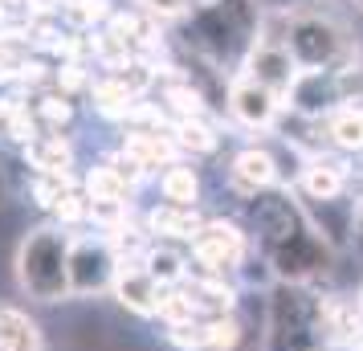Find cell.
I'll list each match as a JSON object with an SVG mask.
<instances>
[{
	"instance_id": "cell-1",
	"label": "cell",
	"mask_w": 363,
	"mask_h": 351,
	"mask_svg": "<svg viewBox=\"0 0 363 351\" xmlns=\"http://www.w3.org/2000/svg\"><path fill=\"white\" fill-rule=\"evenodd\" d=\"M69 245L74 237L62 225H37L17 245V282L37 302L69 299Z\"/></svg>"
},
{
	"instance_id": "cell-2",
	"label": "cell",
	"mask_w": 363,
	"mask_h": 351,
	"mask_svg": "<svg viewBox=\"0 0 363 351\" xmlns=\"http://www.w3.org/2000/svg\"><path fill=\"white\" fill-rule=\"evenodd\" d=\"M323 339V294H311L306 286L278 282L269 294V318H265L262 351H318Z\"/></svg>"
},
{
	"instance_id": "cell-3",
	"label": "cell",
	"mask_w": 363,
	"mask_h": 351,
	"mask_svg": "<svg viewBox=\"0 0 363 351\" xmlns=\"http://www.w3.org/2000/svg\"><path fill=\"white\" fill-rule=\"evenodd\" d=\"M286 50L294 53L298 69H339L347 53V33L339 21L323 13H294L286 25Z\"/></svg>"
},
{
	"instance_id": "cell-4",
	"label": "cell",
	"mask_w": 363,
	"mask_h": 351,
	"mask_svg": "<svg viewBox=\"0 0 363 351\" xmlns=\"http://www.w3.org/2000/svg\"><path fill=\"white\" fill-rule=\"evenodd\" d=\"M253 253V237L225 217H208L196 241L188 245V257L196 262V274H213V278H237V269L245 266Z\"/></svg>"
},
{
	"instance_id": "cell-5",
	"label": "cell",
	"mask_w": 363,
	"mask_h": 351,
	"mask_svg": "<svg viewBox=\"0 0 363 351\" xmlns=\"http://www.w3.org/2000/svg\"><path fill=\"white\" fill-rule=\"evenodd\" d=\"M249 229L245 233L257 241V253H274L286 245L298 229H306V213L294 204L286 188H265L257 196H249Z\"/></svg>"
},
{
	"instance_id": "cell-6",
	"label": "cell",
	"mask_w": 363,
	"mask_h": 351,
	"mask_svg": "<svg viewBox=\"0 0 363 351\" xmlns=\"http://www.w3.org/2000/svg\"><path fill=\"white\" fill-rule=\"evenodd\" d=\"M123 257L106 237H74L69 245V299H90L115 290Z\"/></svg>"
},
{
	"instance_id": "cell-7",
	"label": "cell",
	"mask_w": 363,
	"mask_h": 351,
	"mask_svg": "<svg viewBox=\"0 0 363 351\" xmlns=\"http://www.w3.org/2000/svg\"><path fill=\"white\" fill-rule=\"evenodd\" d=\"M225 106H229L233 123H241L245 131H274L281 111H286V102H281L274 90H265L262 82H253L249 74H237L229 82Z\"/></svg>"
},
{
	"instance_id": "cell-8",
	"label": "cell",
	"mask_w": 363,
	"mask_h": 351,
	"mask_svg": "<svg viewBox=\"0 0 363 351\" xmlns=\"http://www.w3.org/2000/svg\"><path fill=\"white\" fill-rule=\"evenodd\" d=\"M241 69H245L253 82H262L265 90H274L281 102L290 99L298 74H302L298 62H294V53L286 50V41H253V50H249Z\"/></svg>"
},
{
	"instance_id": "cell-9",
	"label": "cell",
	"mask_w": 363,
	"mask_h": 351,
	"mask_svg": "<svg viewBox=\"0 0 363 351\" xmlns=\"http://www.w3.org/2000/svg\"><path fill=\"white\" fill-rule=\"evenodd\" d=\"M115 302L123 311H131L139 318H160V302H164V286L151 278L143 262H123L115 278Z\"/></svg>"
},
{
	"instance_id": "cell-10",
	"label": "cell",
	"mask_w": 363,
	"mask_h": 351,
	"mask_svg": "<svg viewBox=\"0 0 363 351\" xmlns=\"http://www.w3.org/2000/svg\"><path fill=\"white\" fill-rule=\"evenodd\" d=\"M281 180V167L274 160V151L269 147H241L233 155V167H229V184L241 192V196H257L265 188H278Z\"/></svg>"
},
{
	"instance_id": "cell-11",
	"label": "cell",
	"mask_w": 363,
	"mask_h": 351,
	"mask_svg": "<svg viewBox=\"0 0 363 351\" xmlns=\"http://www.w3.org/2000/svg\"><path fill=\"white\" fill-rule=\"evenodd\" d=\"M298 192L311 204H327V201H343L347 192V164L330 160V155H311L302 172H298Z\"/></svg>"
},
{
	"instance_id": "cell-12",
	"label": "cell",
	"mask_w": 363,
	"mask_h": 351,
	"mask_svg": "<svg viewBox=\"0 0 363 351\" xmlns=\"http://www.w3.org/2000/svg\"><path fill=\"white\" fill-rule=\"evenodd\" d=\"M123 155L135 160L143 172L180 164V147L172 143V131H160V127H131L123 135Z\"/></svg>"
},
{
	"instance_id": "cell-13",
	"label": "cell",
	"mask_w": 363,
	"mask_h": 351,
	"mask_svg": "<svg viewBox=\"0 0 363 351\" xmlns=\"http://www.w3.org/2000/svg\"><path fill=\"white\" fill-rule=\"evenodd\" d=\"M143 229H147L155 241H196V233L204 229V217H200L196 208H176V204H155L143 221Z\"/></svg>"
},
{
	"instance_id": "cell-14",
	"label": "cell",
	"mask_w": 363,
	"mask_h": 351,
	"mask_svg": "<svg viewBox=\"0 0 363 351\" xmlns=\"http://www.w3.org/2000/svg\"><path fill=\"white\" fill-rule=\"evenodd\" d=\"M143 269H147L164 290H172V286L188 282V274H192V257H188L184 250H176L172 241H151L147 253H143Z\"/></svg>"
},
{
	"instance_id": "cell-15",
	"label": "cell",
	"mask_w": 363,
	"mask_h": 351,
	"mask_svg": "<svg viewBox=\"0 0 363 351\" xmlns=\"http://www.w3.org/2000/svg\"><path fill=\"white\" fill-rule=\"evenodd\" d=\"M25 164H33L37 176H69L74 147L62 135H37L33 143H25Z\"/></svg>"
},
{
	"instance_id": "cell-16",
	"label": "cell",
	"mask_w": 363,
	"mask_h": 351,
	"mask_svg": "<svg viewBox=\"0 0 363 351\" xmlns=\"http://www.w3.org/2000/svg\"><path fill=\"white\" fill-rule=\"evenodd\" d=\"M0 351H45L41 327L17 306H0Z\"/></svg>"
},
{
	"instance_id": "cell-17",
	"label": "cell",
	"mask_w": 363,
	"mask_h": 351,
	"mask_svg": "<svg viewBox=\"0 0 363 351\" xmlns=\"http://www.w3.org/2000/svg\"><path fill=\"white\" fill-rule=\"evenodd\" d=\"M200 192H204V184H200L196 167H188V164L164 167V176H160V196H164V204H176V208H196Z\"/></svg>"
},
{
	"instance_id": "cell-18",
	"label": "cell",
	"mask_w": 363,
	"mask_h": 351,
	"mask_svg": "<svg viewBox=\"0 0 363 351\" xmlns=\"http://www.w3.org/2000/svg\"><path fill=\"white\" fill-rule=\"evenodd\" d=\"M111 17H115L111 0H62V9H57V21L66 25L69 33H94Z\"/></svg>"
},
{
	"instance_id": "cell-19",
	"label": "cell",
	"mask_w": 363,
	"mask_h": 351,
	"mask_svg": "<svg viewBox=\"0 0 363 351\" xmlns=\"http://www.w3.org/2000/svg\"><path fill=\"white\" fill-rule=\"evenodd\" d=\"M131 192H135V184L127 176H118L111 164H99L86 176V196L99 204H131Z\"/></svg>"
},
{
	"instance_id": "cell-20",
	"label": "cell",
	"mask_w": 363,
	"mask_h": 351,
	"mask_svg": "<svg viewBox=\"0 0 363 351\" xmlns=\"http://www.w3.org/2000/svg\"><path fill=\"white\" fill-rule=\"evenodd\" d=\"M327 139L347 155L363 151V106H339L327 118Z\"/></svg>"
},
{
	"instance_id": "cell-21",
	"label": "cell",
	"mask_w": 363,
	"mask_h": 351,
	"mask_svg": "<svg viewBox=\"0 0 363 351\" xmlns=\"http://www.w3.org/2000/svg\"><path fill=\"white\" fill-rule=\"evenodd\" d=\"M172 143L180 147V155L184 151H188V155H208V151H216L220 135H216L204 118H176V123H172Z\"/></svg>"
},
{
	"instance_id": "cell-22",
	"label": "cell",
	"mask_w": 363,
	"mask_h": 351,
	"mask_svg": "<svg viewBox=\"0 0 363 351\" xmlns=\"http://www.w3.org/2000/svg\"><path fill=\"white\" fill-rule=\"evenodd\" d=\"M167 343L176 351H208V318H188L167 327Z\"/></svg>"
},
{
	"instance_id": "cell-23",
	"label": "cell",
	"mask_w": 363,
	"mask_h": 351,
	"mask_svg": "<svg viewBox=\"0 0 363 351\" xmlns=\"http://www.w3.org/2000/svg\"><path fill=\"white\" fill-rule=\"evenodd\" d=\"M33 118H41L45 127H66L69 118H74V102H69V94H62V90H45V94H37V102H33Z\"/></svg>"
},
{
	"instance_id": "cell-24",
	"label": "cell",
	"mask_w": 363,
	"mask_h": 351,
	"mask_svg": "<svg viewBox=\"0 0 363 351\" xmlns=\"http://www.w3.org/2000/svg\"><path fill=\"white\" fill-rule=\"evenodd\" d=\"M245 343V327L237 315L208 318V351H237Z\"/></svg>"
},
{
	"instance_id": "cell-25",
	"label": "cell",
	"mask_w": 363,
	"mask_h": 351,
	"mask_svg": "<svg viewBox=\"0 0 363 351\" xmlns=\"http://www.w3.org/2000/svg\"><path fill=\"white\" fill-rule=\"evenodd\" d=\"M53 217H57L62 229L78 225V221H90V196H86V192H66L62 201L53 204Z\"/></svg>"
},
{
	"instance_id": "cell-26",
	"label": "cell",
	"mask_w": 363,
	"mask_h": 351,
	"mask_svg": "<svg viewBox=\"0 0 363 351\" xmlns=\"http://www.w3.org/2000/svg\"><path fill=\"white\" fill-rule=\"evenodd\" d=\"M66 192H74V176H37L33 180V196L41 208H53Z\"/></svg>"
},
{
	"instance_id": "cell-27",
	"label": "cell",
	"mask_w": 363,
	"mask_h": 351,
	"mask_svg": "<svg viewBox=\"0 0 363 351\" xmlns=\"http://www.w3.org/2000/svg\"><path fill=\"white\" fill-rule=\"evenodd\" d=\"M135 9L143 13V17H151L155 25L160 21H176L188 13V0H135Z\"/></svg>"
},
{
	"instance_id": "cell-28",
	"label": "cell",
	"mask_w": 363,
	"mask_h": 351,
	"mask_svg": "<svg viewBox=\"0 0 363 351\" xmlns=\"http://www.w3.org/2000/svg\"><path fill=\"white\" fill-rule=\"evenodd\" d=\"M53 78H57V90H62V94H74V90H82V86L90 82L86 69H82V62H62Z\"/></svg>"
},
{
	"instance_id": "cell-29",
	"label": "cell",
	"mask_w": 363,
	"mask_h": 351,
	"mask_svg": "<svg viewBox=\"0 0 363 351\" xmlns=\"http://www.w3.org/2000/svg\"><path fill=\"white\" fill-rule=\"evenodd\" d=\"M213 4H220V0H188V13H196V9H213Z\"/></svg>"
},
{
	"instance_id": "cell-30",
	"label": "cell",
	"mask_w": 363,
	"mask_h": 351,
	"mask_svg": "<svg viewBox=\"0 0 363 351\" xmlns=\"http://www.w3.org/2000/svg\"><path fill=\"white\" fill-rule=\"evenodd\" d=\"M355 221H359V229H363V204H359V208H355Z\"/></svg>"
},
{
	"instance_id": "cell-31",
	"label": "cell",
	"mask_w": 363,
	"mask_h": 351,
	"mask_svg": "<svg viewBox=\"0 0 363 351\" xmlns=\"http://www.w3.org/2000/svg\"><path fill=\"white\" fill-rule=\"evenodd\" d=\"M347 351H363V339H359V343H351V347H347Z\"/></svg>"
},
{
	"instance_id": "cell-32",
	"label": "cell",
	"mask_w": 363,
	"mask_h": 351,
	"mask_svg": "<svg viewBox=\"0 0 363 351\" xmlns=\"http://www.w3.org/2000/svg\"><path fill=\"white\" fill-rule=\"evenodd\" d=\"M355 302H359V311H363V286H359V294H355Z\"/></svg>"
},
{
	"instance_id": "cell-33",
	"label": "cell",
	"mask_w": 363,
	"mask_h": 351,
	"mask_svg": "<svg viewBox=\"0 0 363 351\" xmlns=\"http://www.w3.org/2000/svg\"><path fill=\"white\" fill-rule=\"evenodd\" d=\"M318 351H339V347H318Z\"/></svg>"
},
{
	"instance_id": "cell-34",
	"label": "cell",
	"mask_w": 363,
	"mask_h": 351,
	"mask_svg": "<svg viewBox=\"0 0 363 351\" xmlns=\"http://www.w3.org/2000/svg\"><path fill=\"white\" fill-rule=\"evenodd\" d=\"M0 196H4V180H0Z\"/></svg>"
},
{
	"instance_id": "cell-35",
	"label": "cell",
	"mask_w": 363,
	"mask_h": 351,
	"mask_svg": "<svg viewBox=\"0 0 363 351\" xmlns=\"http://www.w3.org/2000/svg\"><path fill=\"white\" fill-rule=\"evenodd\" d=\"M53 4H57V9H62V0H53Z\"/></svg>"
},
{
	"instance_id": "cell-36",
	"label": "cell",
	"mask_w": 363,
	"mask_h": 351,
	"mask_svg": "<svg viewBox=\"0 0 363 351\" xmlns=\"http://www.w3.org/2000/svg\"><path fill=\"white\" fill-rule=\"evenodd\" d=\"M359 4H363V0H359Z\"/></svg>"
}]
</instances>
